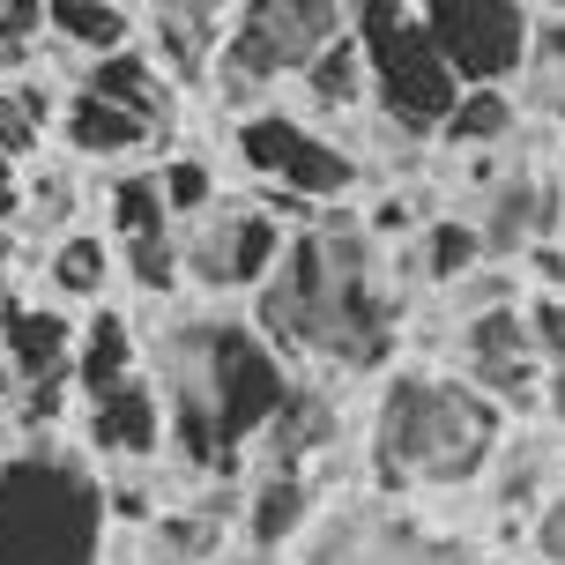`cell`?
I'll use <instances>...</instances> for the list:
<instances>
[{
  "label": "cell",
  "instance_id": "6da1fadb",
  "mask_svg": "<svg viewBox=\"0 0 565 565\" xmlns=\"http://www.w3.org/2000/svg\"><path fill=\"white\" fill-rule=\"evenodd\" d=\"M260 335L342 372H372L387 358L395 306L380 290V246L365 224H350V209L320 201V224L282 238L276 268L260 276Z\"/></svg>",
  "mask_w": 565,
  "mask_h": 565
},
{
  "label": "cell",
  "instance_id": "7a4b0ae2",
  "mask_svg": "<svg viewBox=\"0 0 565 565\" xmlns=\"http://www.w3.org/2000/svg\"><path fill=\"white\" fill-rule=\"evenodd\" d=\"M157 395H164V417L179 431V454L209 469V461H231L260 439V424L290 395V372L260 328L179 320L164 342V365H157Z\"/></svg>",
  "mask_w": 565,
  "mask_h": 565
},
{
  "label": "cell",
  "instance_id": "3957f363",
  "mask_svg": "<svg viewBox=\"0 0 565 565\" xmlns=\"http://www.w3.org/2000/svg\"><path fill=\"white\" fill-rule=\"evenodd\" d=\"M499 447V409L469 380L439 372H395L380 417H372V461L387 483L409 491H447V483L483 477V461Z\"/></svg>",
  "mask_w": 565,
  "mask_h": 565
},
{
  "label": "cell",
  "instance_id": "277c9868",
  "mask_svg": "<svg viewBox=\"0 0 565 565\" xmlns=\"http://www.w3.org/2000/svg\"><path fill=\"white\" fill-rule=\"evenodd\" d=\"M105 513V483L75 454L0 461V565H97Z\"/></svg>",
  "mask_w": 565,
  "mask_h": 565
},
{
  "label": "cell",
  "instance_id": "5b68a950",
  "mask_svg": "<svg viewBox=\"0 0 565 565\" xmlns=\"http://www.w3.org/2000/svg\"><path fill=\"white\" fill-rule=\"evenodd\" d=\"M350 38L365 53V83L380 97V113L395 127H409V135H431L447 119V105L461 97V75L431 45L417 8L409 0H350Z\"/></svg>",
  "mask_w": 565,
  "mask_h": 565
},
{
  "label": "cell",
  "instance_id": "8992f818",
  "mask_svg": "<svg viewBox=\"0 0 565 565\" xmlns=\"http://www.w3.org/2000/svg\"><path fill=\"white\" fill-rule=\"evenodd\" d=\"M342 23H350V0H238V23L224 38L216 75H224V89L238 105H254L260 89L298 75Z\"/></svg>",
  "mask_w": 565,
  "mask_h": 565
},
{
  "label": "cell",
  "instance_id": "52a82bcc",
  "mask_svg": "<svg viewBox=\"0 0 565 565\" xmlns=\"http://www.w3.org/2000/svg\"><path fill=\"white\" fill-rule=\"evenodd\" d=\"M238 157H246V171H254L268 194H298L312 209L320 201H342L358 186V157L342 141H328L320 127L290 119V113H246L238 119Z\"/></svg>",
  "mask_w": 565,
  "mask_h": 565
},
{
  "label": "cell",
  "instance_id": "ba28073f",
  "mask_svg": "<svg viewBox=\"0 0 565 565\" xmlns=\"http://www.w3.org/2000/svg\"><path fill=\"white\" fill-rule=\"evenodd\" d=\"M431 45L447 53L461 83H507L529 60V15L521 0H409Z\"/></svg>",
  "mask_w": 565,
  "mask_h": 565
},
{
  "label": "cell",
  "instance_id": "9c48e42d",
  "mask_svg": "<svg viewBox=\"0 0 565 565\" xmlns=\"http://www.w3.org/2000/svg\"><path fill=\"white\" fill-rule=\"evenodd\" d=\"M282 254V216L268 209H194V231L179 238V268H194L209 290H260Z\"/></svg>",
  "mask_w": 565,
  "mask_h": 565
},
{
  "label": "cell",
  "instance_id": "30bf717a",
  "mask_svg": "<svg viewBox=\"0 0 565 565\" xmlns=\"http://www.w3.org/2000/svg\"><path fill=\"white\" fill-rule=\"evenodd\" d=\"M298 565H461V551L409 529V521H395V513L350 507L312 536V551Z\"/></svg>",
  "mask_w": 565,
  "mask_h": 565
},
{
  "label": "cell",
  "instance_id": "8fae6325",
  "mask_svg": "<svg viewBox=\"0 0 565 565\" xmlns=\"http://www.w3.org/2000/svg\"><path fill=\"white\" fill-rule=\"evenodd\" d=\"M0 365H8V387L75 372V320H67L60 306L0 298Z\"/></svg>",
  "mask_w": 565,
  "mask_h": 565
},
{
  "label": "cell",
  "instance_id": "7c38bea8",
  "mask_svg": "<svg viewBox=\"0 0 565 565\" xmlns=\"http://www.w3.org/2000/svg\"><path fill=\"white\" fill-rule=\"evenodd\" d=\"M89 402V447L97 454H119V461H141V454H157V431H164V395H157V380H141V372H119L113 387H97Z\"/></svg>",
  "mask_w": 565,
  "mask_h": 565
},
{
  "label": "cell",
  "instance_id": "4fadbf2b",
  "mask_svg": "<svg viewBox=\"0 0 565 565\" xmlns=\"http://www.w3.org/2000/svg\"><path fill=\"white\" fill-rule=\"evenodd\" d=\"M328 439H335V402L290 380V395L276 402V417L260 424L254 447H260V469H306V454H320Z\"/></svg>",
  "mask_w": 565,
  "mask_h": 565
},
{
  "label": "cell",
  "instance_id": "5bb4252c",
  "mask_svg": "<svg viewBox=\"0 0 565 565\" xmlns=\"http://www.w3.org/2000/svg\"><path fill=\"white\" fill-rule=\"evenodd\" d=\"M60 135H67L75 157H127V149H141L157 127L135 119L127 105H113V97H97V89H75V97L60 105Z\"/></svg>",
  "mask_w": 565,
  "mask_h": 565
},
{
  "label": "cell",
  "instance_id": "9a60e30c",
  "mask_svg": "<svg viewBox=\"0 0 565 565\" xmlns=\"http://www.w3.org/2000/svg\"><path fill=\"white\" fill-rule=\"evenodd\" d=\"M157 53L171 60V75H209L216 67V8L209 0H157Z\"/></svg>",
  "mask_w": 565,
  "mask_h": 565
},
{
  "label": "cell",
  "instance_id": "2e32d148",
  "mask_svg": "<svg viewBox=\"0 0 565 565\" xmlns=\"http://www.w3.org/2000/svg\"><path fill=\"white\" fill-rule=\"evenodd\" d=\"M298 75H306V89L320 97V105H328V113H358V105L372 97V83H365V53H358L350 23H342L335 38H328V45H320V53L298 67Z\"/></svg>",
  "mask_w": 565,
  "mask_h": 565
},
{
  "label": "cell",
  "instance_id": "e0dca14e",
  "mask_svg": "<svg viewBox=\"0 0 565 565\" xmlns=\"http://www.w3.org/2000/svg\"><path fill=\"white\" fill-rule=\"evenodd\" d=\"M83 89H97V97H113V105H127L135 119H164V83H157V67L135 53V45H119V53H97L89 60V83Z\"/></svg>",
  "mask_w": 565,
  "mask_h": 565
},
{
  "label": "cell",
  "instance_id": "ac0fdd59",
  "mask_svg": "<svg viewBox=\"0 0 565 565\" xmlns=\"http://www.w3.org/2000/svg\"><path fill=\"white\" fill-rule=\"evenodd\" d=\"M306 507H312V483H306V469H260V477H254V499H246V513H254L246 529H254V543L268 551V543L298 536Z\"/></svg>",
  "mask_w": 565,
  "mask_h": 565
},
{
  "label": "cell",
  "instance_id": "d6986e66",
  "mask_svg": "<svg viewBox=\"0 0 565 565\" xmlns=\"http://www.w3.org/2000/svg\"><path fill=\"white\" fill-rule=\"evenodd\" d=\"M119 372H135V328H127L119 312L97 306V320L75 328V387L97 395V387H113Z\"/></svg>",
  "mask_w": 565,
  "mask_h": 565
},
{
  "label": "cell",
  "instance_id": "ffe728a7",
  "mask_svg": "<svg viewBox=\"0 0 565 565\" xmlns=\"http://www.w3.org/2000/svg\"><path fill=\"white\" fill-rule=\"evenodd\" d=\"M513 127V97L499 83H461V97L447 105V119L431 127L439 141H454V149H491V141Z\"/></svg>",
  "mask_w": 565,
  "mask_h": 565
},
{
  "label": "cell",
  "instance_id": "44dd1931",
  "mask_svg": "<svg viewBox=\"0 0 565 565\" xmlns=\"http://www.w3.org/2000/svg\"><path fill=\"white\" fill-rule=\"evenodd\" d=\"M45 23H53V38H67L75 53H119L135 30H127V15H119V0H45Z\"/></svg>",
  "mask_w": 565,
  "mask_h": 565
},
{
  "label": "cell",
  "instance_id": "7402d4cb",
  "mask_svg": "<svg viewBox=\"0 0 565 565\" xmlns=\"http://www.w3.org/2000/svg\"><path fill=\"white\" fill-rule=\"evenodd\" d=\"M536 224H551V201L536 194V179H507L499 194H491V216H483V254H507V246H521Z\"/></svg>",
  "mask_w": 565,
  "mask_h": 565
},
{
  "label": "cell",
  "instance_id": "603a6c76",
  "mask_svg": "<svg viewBox=\"0 0 565 565\" xmlns=\"http://www.w3.org/2000/svg\"><path fill=\"white\" fill-rule=\"evenodd\" d=\"M105 276H113V246L105 238H60L53 254V290L60 298H75V306H97V290H105Z\"/></svg>",
  "mask_w": 565,
  "mask_h": 565
},
{
  "label": "cell",
  "instance_id": "cb8c5ba5",
  "mask_svg": "<svg viewBox=\"0 0 565 565\" xmlns=\"http://www.w3.org/2000/svg\"><path fill=\"white\" fill-rule=\"evenodd\" d=\"M113 224H119V238L171 231V209H164V186H157V171H127V179H113Z\"/></svg>",
  "mask_w": 565,
  "mask_h": 565
},
{
  "label": "cell",
  "instance_id": "d4e9b609",
  "mask_svg": "<svg viewBox=\"0 0 565 565\" xmlns=\"http://www.w3.org/2000/svg\"><path fill=\"white\" fill-rule=\"evenodd\" d=\"M477 260H483V231H477V224H454V216H439V224L424 231V276L454 282V276H469Z\"/></svg>",
  "mask_w": 565,
  "mask_h": 565
},
{
  "label": "cell",
  "instance_id": "484cf974",
  "mask_svg": "<svg viewBox=\"0 0 565 565\" xmlns=\"http://www.w3.org/2000/svg\"><path fill=\"white\" fill-rule=\"evenodd\" d=\"M216 551V507L209 513H157V565H186Z\"/></svg>",
  "mask_w": 565,
  "mask_h": 565
},
{
  "label": "cell",
  "instance_id": "4316f807",
  "mask_svg": "<svg viewBox=\"0 0 565 565\" xmlns=\"http://www.w3.org/2000/svg\"><path fill=\"white\" fill-rule=\"evenodd\" d=\"M119 246H127V276L141 290H171V276H179V238L171 231H141V238H119Z\"/></svg>",
  "mask_w": 565,
  "mask_h": 565
},
{
  "label": "cell",
  "instance_id": "83f0119b",
  "mask_svg": "<svg viewBox=\"0 0 565 565\" xmlns=\"http://www.w3.org/2000/svg\"><path fill=\"white\" fill-rule=\"evenodd\" d=\"M157 186H164V209H171V216H194V209H209V201H216V179H209V164H201V157H171V164L157 171Z\"/></svg>",
  "mask_w": 565,
  "mask_h": 565
},
{
  "label": "cell",
  "instance_id": "f1b7e54d",
  "mask_svg": "<svg viewBox=\"0 0 565 565\" xmlns=\"http://www.w3.org/2000/svg\"><path fill=\"white\" fill-rule=\"evenodd\" d=\"M23 141H30L23 105H8V97H0V216H15V209H23V171H15Z\"/></svg>",
  "mask_w": 565,
  "mask_h": 565
},
{
  "label": "cell",
  "instance_id": "f546056e",
  "mask_svg": "<svg viewBox=\"0 0 565 565\" xmlns=\"http://www.w3.org/2000/svg\"><path fill=\"white\" fill-rule=\"evenodd\" d=\"M454 312L469 320V312H491V306H513V276H499V268H469V276H454Z\"/></svg>",
  "mask_w": 565,
  "mask_h": 565
},
{
  "label": "cell",
  "instance_id": "4dcf8cb0",
  "mask_svg": "<svg viewBox=\"0 0 565 565\" xmlns=\"http://www.w3.org/2000/svg\"><path fill=\"white\" fill-rule=\"evenodd\" d=\"M529 350H536L543 365H565V290L529 306Z\"/></svg>",
  "mask_w": 565,
  "mask_h": 565
},
{
  "label": "cell",
  "instance_id": "1f68e13d",
  "mask_svg": "<svg viewBox=\"0 0 565 565\" xmlns=\"http://www.w3.org/2000/svg\"><path fill=\"white\" fill-rule=\"evenodd\" d=\"M536 551H543L551 565H565V483L543 499V513H536Z\"/></svg>",
  "mask_w": 565,
  "mask_h": 565
},
{
  "label": "cell",
  "instance_id": "d6a6232c",
  "mask_svg": "<svg viewBox=\"0 0 565 565\" xmlns=\"http://www.w3.org/2000/svg\"><path fill=\"white\" fill-rule=\"evenodd\" d=\"M536 276L551 282V290H565V254L558 246H536Z\"/></svg>",
  "mask_w": 565,
  "mask_h": 565
},
{
  "label": "cell",
  "instance_id": "836d02e7",
  "mask_svg": "<svg viewBox=\"0 0 565 565\" xmlns=\"http://www.w3.org/2000/svg\"><path fill=\"white\" fill-rule=\"evenodd\" d=\"M543 395H551V417H565V365H551V380H543Z\"/></svg>",
  "mask_w": 565,
  "mask_h": 565
},
{
  "label": "cell",
  "instance_id": "e575fe53",
  "mask_svg": "<svg viewBox=\"0 0 565 565\" xmlns=\"http://www.w3.org/2000/svg\"><path fill=\"white\" fill-rule=\"evenodd\" d=\"M0 298H8V238H0Z\"/></svg>",
  "mask_w": 565,
  "mask_h": 565
},
{
  "label": "cell",
  "instance_id": "d590c367",
  "mask_svg": "<svg viewBox=\"0 0 565 565\" xmlns=\"http://www.w3.org/2000/svg\"><path fill=\"white\" fill-rule=\"evenodd\" d=\"M209 8H216V15H224V8H238V0H209Z\"/></svg>",
  "mask_w": 565,
  "mask_h": 565
},
{
  "label": "cell",
  "instance_id": "8d00e7d4",
  "mask_svg": "<svg viewBox=\"0 0 565 565\" xmlns=\"http://www.w3.org/2000/svg\"><path fill=\"white\" fill-rule=\"evenodd\" d=\"M0 395H8V365H0Z\"/></svg>",
  "mask_w": 565,
  "mask_h": 565
}]
</instances>
